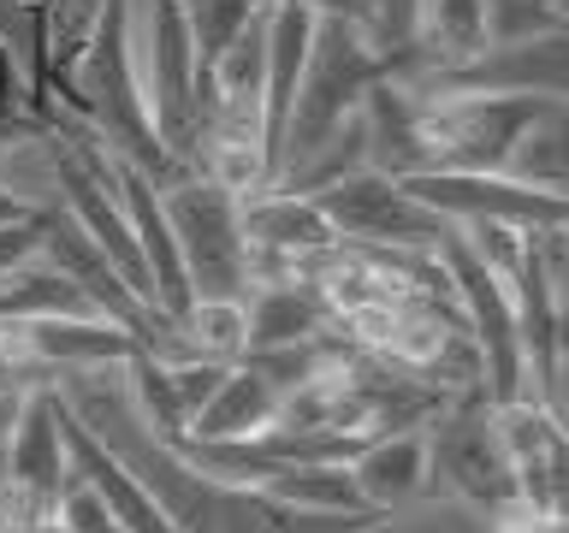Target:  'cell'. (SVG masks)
<instances>
[{
  "mask_svg": "<svg viewBox=\"0 0 569 533\" xmlns=\"http://www.w3.org/2000/svg\"><path fill=\"white\" fill-rule=\"evenodd\" d=\"M380 78H391V60L362 36V24H350V18H315V42H309L297 101L284 113V137H279V178H291L309 154L327 149L362 113V95Z\"/></svg>",
  "mask_w": 569,
  "mask_h": 533,
  "instance_id": "cell-1",
  "label": "cell"
},
{
  "mask_svg": "<svg viewBox=\"0 0 569 533\" xmlns=\"http://www.w3.org/2000/svg\"><path fill=\"white\" fill-rule=\"evenodd\" d=\"M131 48H137V78H142V95H149L160 149L178 167H196L208 95H202V78H196L184 0H131Z\"/></svg>",
  "mask_w": 569,
  "mask_h": 533,
  "instance_id": "cell-2",
  "label": "cell"
},
{
  "mask_svg": "<svg viewBox=\"0 0 569 533\" xmlns=\"http://www.w3.org/2000/svg\"><path fill=\"white\" fill-rule=\"evenodd\" d=\"M160 190V213L172 225L178 261L190 279V302L213 296V302H243L249 296V238L238 220V195L226 184H213L208 172H172Z\"/></svg>",
  "mask_w": 569,
  "mask_h": 533,
  "instance_id": "cell-3",
  "label": "cell"
},
{
  "mask_svg": "<svg viewBox=\"0 0 569 533\" xmlns=\"http://www.w3.org/2000/svg\"><path fill=\"white\" fill-rule=\"evenodd\" d=\"M427 492L457 497L487 522H505L516 515V480L510 462L498 451L492 433V398L487 391H469V398H445L433 415H427Z\"/></svg>",
  "mask_w": 569,
  "mask_h": 533,
  "instance_id": "cell-4",
  "label": "cell"
},
{
  "mask_svg": "<svg viewBox=\"0 0 569 533\" xmlns=\"http://www.w3.org/2000/svg\"><path fill=\"white\" fill-rule=\"evenodd\" d=\"M409 95H416L427 167L451 172H505L510 142L546 107L540 95H445V89H409Z\"/></svg>",
  "mask_w": 569,
  "mask_h": 533,
  "instance_id": "cell-5",
  "label": "cell"
},
{
  "mask_svg": "<svg viewBox=\"0 0 569 533\" xmlns=\"http://www.w3.org/2000/svg\"><path fill=\"white\" fill-rule=\"evenodd\" d=\"M439 266H445V279H451V302H457V314H462V332L475 338V350H480V368H487V398L492 403H505V398H522V332H516V296H510V284L492 273L487 261L469 249V238L451 225L439 238Z\"/></svg>",
  "mask_w": 569,
  "mask_h": 533,
  "instance_id": "cell-6",
  "label": "cell"
},
{
  "mask_svg": "<svg viewBox=\"0 0 569 533\" xmlns=\"http://www.w3.org/2000/svg\"><path fill=\"white\" fill-rule=\"evenodd\" d=\"M398 184L416 195L427 213H439L445 225H510V231H558L569 225V195L558 190H533L510 172H451V167H427L409 172Z\"/></svg>",
  "mask_w": 569,
  "mask_h": 533,
  "instance_id": "cell-7",
  "label": "cell"
},
{
  "mask_svg": "<svg viewBox=\"0 0 569 533\" xmlns=\"http://www.w3.org/2000/svg\"><path fill=\"white\" fill-rule=\"evenodd\" d=\"M302 195H315V208L332 220L338 243H350V249H439V238L451 231L398 178H386L373 167H356V172L332 178L320 190H302Z\"/></svg>",
  "mask_w": 569,
  "mask_h": 533,
  "instance_id": "cell-8",
  "label": "cell"
},
{
  "mask_svg": "<svg viewBox=\"0 0 569 533\" xmlns=\"http://www.w3.org/2000/svg\"><path fill=\"white\" fill-rule=\"evenodd\" d=\"M409 89H445V95H540L569 101V30L522 36V42H487L457 66L416 71Z\"/></svg>",
  "mask_w": 569,
  "mask_h": 533,
  "instance_id": "cell-9",
  "label": "cell"
},
{
  "mask_svg": "<svg viewBox=\"0 0 569 533\" xmlns=\"http://www.w3.org/2000/svg\"><path fill=\"white\" fill-rule=\"evenodd\" d=\"M7 480H12V527H36L48 522L60 504L66 480H71V456H66V403L53 385H30L18 398L12 433H7Z\"/></svg>",
  "mask_w": 569,
  "mask_h": 533,
  "instance_id": "cell-10",
  "label": "cell"
},
{
  "mask_svg": "<svg viewBox=\"0 0 569 533\" xmlns=\"http://www.w3.org/2000/svg\"><path fill=\"white\" fill-rule=\"evenodd\" d=\"M492 433L498 451L510 462L516 480V504L528 515H546V522H563V486H569V439H563V415H551L546 403L522 398L492 403Z\"/></svg>",
  "mask_w": 569,
  "mask_h": 533,
  "instance_id": "cell-11",
  "label": "cell"
},
{
  "mask_svg": "<svg viewBox=\"0 0 569 533\" xmlns=\"http://www.w3.org/2000/svg\"><path fill=\"white\" fill-rule=\"evenodd\" d=\"M238 220H243V238L249 249H261V255H327L338 249V231L332 220L315 208V195H302L291 184H267L256 195H238Z\"/></svg>",
  "mask_w": 569,
  "mask_h": 533,
  "instance_id": "cell-12",
  "label": "cell"
},
{
  "mask_svg": "<svg viewBox=\"0 0 569 533\" xmlns=\"http://www.w3.org/2000/svg\"><path fill=\"white\" fill-rule=\"evenodd\" d=\"M66 456H71V474L83 480L89 492L101 497L107 510H113V522L124 527V533H178L172 522H167V510L154 504L149 492H142V480L124 469V462L107 451V444L89 433V426L66 409Z\"/></svg>",
  "mask_w": 569,
  "mask_h": 533,
  "instance_id": "cell-13",
  "label": "cell"
},
{
  "mask_svg": "<svg viewBox=\"0 0 569 533\" xmlns=\"http://www.w3.org/2000/svg\"><path fill=\"white\" fill-rule=\"evenodd\" d=\"M350 480L368 510H403L427 497V433L421 426H391V433H368V444L350 462Z\"/></svg>",
  "mask_w": 569,
  "mask_h": 533,
  "instance_id": "cell-14",
  "label": "cell"
},
{
  "mask_svg": "<svg viewBox=\"0 0 569 533\" xmlns=\"http://www.w3.org/2000/svg\"><path fill=\"white\" fill-rule=\"evenodd\" d=\"M338 320L327 309V296L309 279H273V284H249L243 296V355L249 350H284V344H309V338L332 332Z\"/></svg>",
  "mask_w": 569,
  "mask_h": 533,
  "instance_id": "cell-15",
  "label": "cell"
},
{
  "mask_svg": "<svg viewBox=\"0 0 569 533\" xmlns=\"http://www.w3.org/2000/svg\"><path fill=\"white\" fill-rule=\"evenodd\" d=\"M279 398H284V391L267 380L261 368L231 362L226 380L213 385V398L190 415L184 439H261L267 426L279 421Z\"/></svg>",
  "mask_w": 569,
  "mask_h": 533,
  "instance_id": "cell-16",
  "label": "cell"
},
{
  "mask_svg": "<svg viewBox=\"0 0 569 533\" xmlns=\"http://www.w3.org/2000/svg\"><path fill=\"white\" fill-rule=\"evenodd\" d=\"M261 497H273L284 510H320V515H362V492L345 462H279L261 480Z\"/></svg>",
  "mask_w": 569,
  "mask_h": 533,
  "instance_id": "cell-17",
  "label": "cell"
},
{
  "mask_svg": "<svg viewBox=\"0 0 569 533\" xmlns=\"http://www.w3.org/2000/svg\"><path fill=\"white\" fill-rule=\"evenodd\" d=\"M505 172L522 178L533 190H558L569 184V101H546L540 113L522 124V137L510 142Z\"/></svg>",
  "mask_w": 569,
  "mask_h": 533,
  "instance_id": "cell-18",
  "label": "cell"
},
{
  "mask_svg": "<svg viewBox=\"0 0 569 533\" xmlns=\"http://www.w3.org/2000/svg\"><path fill=\"white\" fill-rule=\"evenodd\" d=\"M261 7H267V0H184V24H190V48H196V78L208 83L213 60L231 48V36H238ZM202 95H208V89H202Z\"/></svg>",
  "mask_w": 569,
  "mask_h": 533,
  "instance_id": "cell-19",
  "label": "cell"
},
{
  "mask_svg": "<svg viewBox=\"0 0 569 533\" xmlns=\"http://www.w3.org/2000/svg\"><path fill=\"white\" fill-rule=\"evenodd\" d=\"M178 338H184L190 355H208V362H238L243 355V302H213L196 296L184 320H178Z\"/></svg>",
  "mask_w": 569,
  "mask_h": 533,
  "instance_id": "cell-20",
  "label": "cell"
},
{
  "mask_svg": "<svg viewBox=\"0 0 569 533\" xmlns=\"http://www.w3.org/2000/svg\"><path fill=\"white\" fill-rule=\"evenodd\" d=\"M487 12V42H522V36H558L563 0H480Z\"/></svg>",
  "mask_w": 569,
  "mask_h": 533,
  "instance_id": "cell-21",
  "label": "cell"
},
{
  "mask_svg": "<svg viewBox=\"0 0 569 533\" xmlns=\"http://www.w3.org/2000/svg\"><path fill=\"white\" fill-rule=\"evenodd\" d=\"M226 368H231V362H208V355H178V362H167V391H172V403H178V415H184V426H190L196 409L213 398V385L226 380Z\"/></svg>",
  "mask_w": 569,
  "mask_h": 533,
  "instance_id": "cell-22",
  "label": "cell"
},
{
  "mask_svg": "<svg viewBox=\"0 0 569 533\" xmlns=\"http://www.w3.org/2000/svg\"><path fill=\"white\" fill-rule=\"evenodd\" d=\"M362 36L386 53V60L403 53V48H416V0H368Z\"/></svg>",
  "mask_w": 569,
  "mask_h": 533,
  "instance_id": "cell-23",
  "label": "cell"
},
{
  "mask_svg": "<svg viewBox=\"0 0 569 533\" xmlns=\"http://www.w3.org/2000/svg\"><path fill=\"white\" fill-rule=\"evenodd\" d=\"M53 515H60V527H66V533H124V527L113 522V510H107L78 474L66 480V492H60V504H53Z\"/></svg>",
  "mask_w": 569,
  "mask_h": 533,
  "instance_id": "cell-24",
  "label": "cell"
},
{
  "mask_svg": "<svg viewBox=\"0 0 569 533\" xmlns=\"http://www.w3.org/2000/svg\"><path fill=\"white\" fill-rule=\"evenodd\" d=\"M42 231H48V208L36 213V220H24V225H7V231H0V279H7L12 266L36 261V249H42Z\"/></svg>",
  "mask_w": 569,
  "mask_h": 533,
  "instance_id": "cell-25",
  "label": "cell"
},
{
  "mask_svg": "<svg viewBox=\"0 0 569 533\" xmlns=\"http://www.w3.org/2000/svg\"><path fill=\"white\" fill-rule=\"evenodd\" d=\"M267 7H302L315 18H350V24H368V0H267Z\"/></svg>",
  "mask_w": 569,
  "mask_h": 533,
  "instance_id": "cell-26",
  "label": "cell"
},
{
  "mask_svg": "<svg viewBox=\"0 0 569 533\" xmlns=\"http://www.w3.org/2000/svg\"><path fill=\"white\" fill-rule=\"evenodd\" d=\"M36 213H42V208L24 202L12 184H0V231H7V225H24V220H36Z\"/></svg>",
  "mask_w": 569,
  "mask_h": 533,
  "instance_id": "cell-27",
  "label": "cell"
},
{
  "mask_svg": "<svg viewBox=\"0 0 569 533\" xmlns=\"http://www.w3.org/2000/svg\"><path fill=\"white\" fill-rule=\"evenodd\" d=\"M12 480H7V444H0V527H12Z\"/></svg>",
  "mask_w": 569,
  "mask_h": 533,
  "instance_id": "cell-28",
  "label": "cell"
},
{
  "mask_svg": "<svg viewBox=\"0 0 569 533\" xmlns=\"http://www.w3.org/2000/svg\"><path fill=\"white\" fill-rule=\"evenodd\" d=\"M18 398H24V391H0V444H7V433H12V415H18Z\"/></svg>",
  "mask_w": 569,
  "mask_h": 533,
  "instance_id": "cell-29",
  "label": "cell"
},
{
  "mask_svg": "<svg viewBox=\"0 0 569 533\" xmlns=\"http://www.w3.org/2000/svg\"><path fill=\"white\" fill-rule=\"evenodd\" d=\"M0 533H24V527H0Z\"/></svg>",
  "mask_w": 569,
  "mask_h": 533,
  "instance_id": "cell-30",
  "label": "cell"
}]
</instances>
